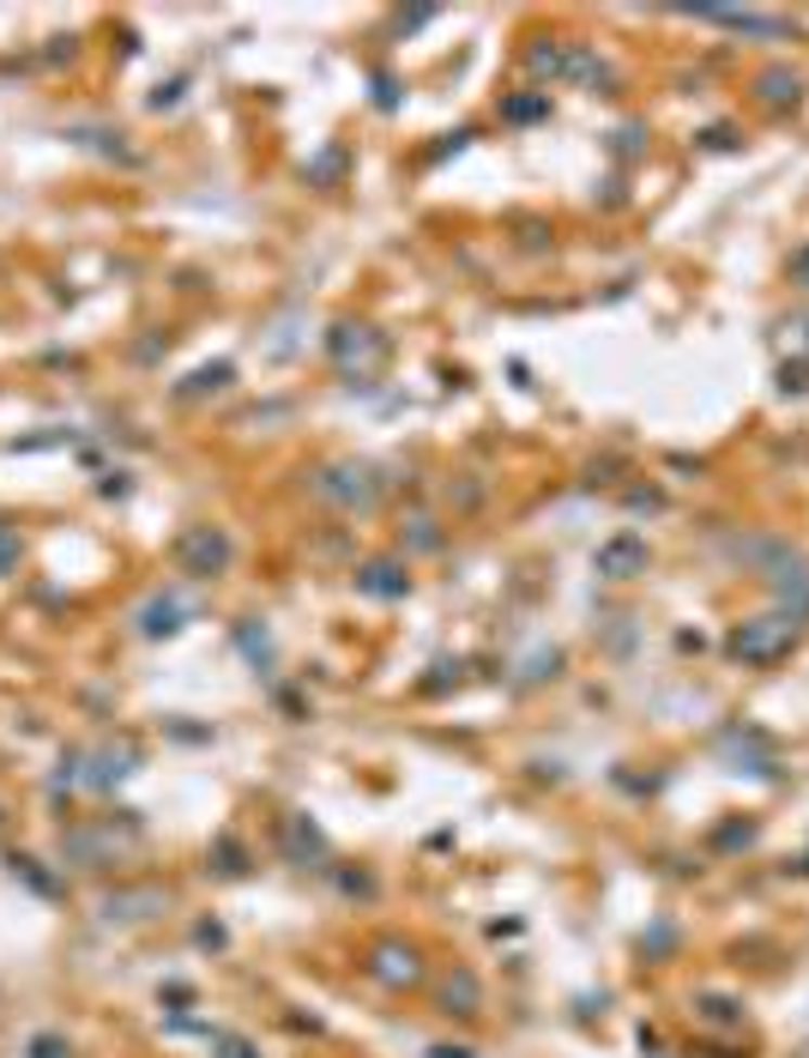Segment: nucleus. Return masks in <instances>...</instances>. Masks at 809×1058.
Here are the masks:
<instances>
[{"label":"nucleus","mask_w":809,"mask_h":1058,"mask_svg":"<svg viewBox=\"0 0 809 1058\" xmlns=\"http://www.w3.org/2000/svg\"><path fill=\"white\" fill-rule=\"evenodd\" d=\"M13 563H18V538H13V533H0V575H7Z\"/></svg>","instance_id":"f03ea898"},{"label":"nucleus","mask_w":809,"mask_h":1058,"mask_svg":"<svg viewBox=\"0 0 809 1058\" xmlns=\"http://www.w3.org/2000/svg\"><path fill=\"white\" fill-rule=\"evenodd\" d=\"M441 998H447V1010H453V998H460V1016H472V1010H477V980H472V973L447 980V992H441Z\"/></svg>","instance_id":"f257e3e1"},{"label":"nucleus","mask_w":809,"mask_h":1058,"mask_svg":"<svg viewBox=\"0 0 809 1058\" xmlns=\"http://www.w3.org/2000/svg\"><path fill=\"white\" fill-rule=\"evenodd\" d=\"M37 1058H67V1041H55V1034H42V1041H37Z\"/></svg>","instance_id":"7ed1b4c3"}]
</instances>
